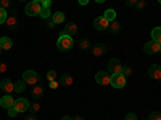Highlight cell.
Returning a JSON list of instances; mask_svg holds the SVG:
<instances>
[{"label":"cell","mask_w":161,"mask_h":120,"mask_svg":"<svg viewBox=\"0 0 161 120\" xmlns=\"http://www.w3.org/2000/svg\"><path fill=\"white\" fill-rule=\"evenodd\" d=\"M73 120H84V118L80 117V115H77V117H73Z\"/></svg>","instance_id":"60d3db41"},{"label":"cell","mask_w":161,"mask_h":120,"mask_svg":"<svg viewBox=\"0 0 161 120\" xmlns=\"http://www.w3.org/2000/svg\"><path fill=\"white\" fill-rule=\"evenodd\" d=\"M152 40L161 43V28H155V29L152 31Z\"/></svg>","instance_id":"7402d4cb"},{"label":"cell","mask_w":161,"mask_h":120,"mask_svg":"<svg viewBox=\"0 0 161 120\" xmlns=\"http://www.w3.org/2000/svg\"><path fill=\"white\" fill-rule=\"evenodd\" d=\"M103 16L106 18V21H110V22H111V21L116 19V11H114L113 8H110V10H106V11H105V15H103Z\"/></svg>","instance_id":"603a6c76"},{"label":"cell","mask_w":161,"mask_h":120,"mask_svg":"<svg viewBox=\"0 0 161 120\" xmlns=\"http://www.w3.org/2000/svg\"><path fill=\"white\" fill-rule=\"evenodd\" d=\"M0 106H2V108H5V109H10V108H13V106H15V99H13L10 95L2 96V99H0Z\"/></svg>","instance_id":"4fadbf2b"},{"label":"cell","mask_w":161,"mask_h":120,"mask_svg":"<svg viewBox=\"0 0 161 120\" xmlns=\"http://www.w3.org/2000/svg\"><path fill=\"white\" fill-rule=\"evenodd\" d=\"M39 109H40V104H39V102H32V104H29V111H31L32 114L37 112Z\"/></svg>","instance_id":"f546056e"},{"label":"cell","mask_w":161,"mask_h":120,"mask_svg":"<svg viewBox=\"0 0 161 120\" xmlns=\"http://www.w3.org/2000/svg\"><path fill=\"white\" fill-rule=\"evenodd\" d=\"M5 24L8 26L10 29H16V24H18V21H16V16H15V15L8 16V18H7V21H5Z\"/></svg>","instance_id":"44dd1931"},{"label":"cell","mask_w":161,"mask_h":120,"mask_svg":"<svg viewBox=\"0 0 161 120\" xmlns=\"http://www.w3.org/2000/svg\"><path fill=\"white\" fill-rule=\"evenodd\" d=\"M143 50L147 55H156V53L159 51V43L155 42V40H150V42H147L143 45Z\"/></svg>","instance_id":"8992f818"},{"label":"cell","mask_w":161,"mask_h":120,"mask_svg":"<svg viewBox=\"0 0 161 120\" xmlns=\"http://www.w3.org/2000/svg\"><path fill=\"white\" fill-rule=\"evenodd\" d=\"M79 3H80V5H87L89 0H79Z\"/></svg>","instance_id":"f35d334b"},{"label":"cell","mask_w":161,"mask_h":120,"mask_svg":"<svg viewBox=\"0 0 161 120\" xmlns=\"http://www.w3.org/2000/svg\"><path fill=\"white\" fill-rule=\"evenodd\" d=\"M145 5H147V3H145V0H139L137 5H136V8H137V10H143V8H145Z\"/></svg>","instance_id":"1f68e13d"},{"label":"cell","mask_w":161,"mask_h":120,"mask_svg":"<svg viewBox=\"0 0 161 120\" xmlns=\"http://www.w3.org/2000/svg\"><path fill=\"white\" fill-rule=\"evenodd\" d=\"M0 53H2V47H0Z\"/></svg>","instance_id":"f6af8a7d"},{"label":"cell","mask_w":161,"mask_h":120,"mask_svg":"<svg viewBox=\"0 0 161 120\" xmlns=\"http://www.w3.org/2000/svg\"><path fill=\"white\" fill-rule=\"evenodd\" d=\"M44 93H45V90H44V87H42V85L34 87V88H32V99H42Z\"/></svg>","instance_id":"5bb4252c"},{"label":"cell","mask_w":161,"mask_h":120,"mask_svg":"<svg viewBox=\"0 0 161 120\" xmlns=\"http://www.w3.org/2000/svg\"><path fill=\"white\" fill-rule=\"evenodd\" d=\"M148 75L155 80H161V66L158 64H153L150 66V69H148Z\"/></svg>","instance_id":"8fae6325"},{"label":"cell","mask_w":161,"mask_h":120,"mask_svg":"<svg viewBox=\"0 0 161 120\" xmlns=\"http://www.w3.org/2000/svg\"><path fill=\"white\" fill-rule=\"evenodd\" d=\"M15 108H16L18 112L29 111V101L26 99V98H18V99H15Z\"/></svg>","instance_id":"30bf717a"},{"label":"cell","mask_w":161,"mask_h":120,"mask_svg":"<svg viewBox=\"0 0 161 120\" xmlns=\"http://www.w3.org/2000/svg\"><path fill=\"white\" fill-rule=\"evenodd\" d=\"M79 48L82 50V51H89V50L92 48L90 40H89V38H80V40H79Z\"/></svg>","instance_id":"d6986e66"},{"label":"cell","mask_w":161,"mask_h":120,"mask_svg":"<svg viewBox=\"0 0 161 120\" xmlns=\"http://www.w3.org/2000/svg\"><path fill=\"white\" fill-rule=\"evenodd\" d=\"M0 88L5 93H11V91H15V83H13L10 78H3L2 82H0Z\"/></svg>","instance_id":"7c38bea8"},{"label":"cell","mask_w":161,"mask_h":120,"mask_svg":"<svg viewBox=\"0 0 161 120\" xmlns=\"http://www.w3.org/2000/svg\"><path fill=\"white\" fill-rule=\"evenodd\" d=\"M76 32H77V26L74 22H68V24L64 26V34H68L69 37L76 35Z\"/></svg>","instance_id":"9a60e30c"},{"label":"cell","mask_w":161,"mask_h":120,"mask_svg":"<svg viewBox=\"0 0 161 120\" xmlns=\"http://www.w3.org/2000/svg\"><path fill=\"white\" fill-rule=\"evenodd\" d=\"M108 29H110V32H111V34H114V35H116V34H119V32H121V24L114 19V21H111V22H110Z\"/></svg>","instance_id":"ffe728a7"},{"label":"cell","mask_w":161,"mask_h":120,"mask_svg":"<svg viewBox=\"0 0 161 120\" xmlns=\"http://www.w3.org/2000/svg\"><path fill=\"white\" fill-rule=\"evenodd\" d=\"M7 18H8V15H7V10L0 8V24H3V22L7 21Z\"/></svg>","instance_id":"484cf974"},{"label":"cell","mask_w":161,"mask_h":120,"mask_svg":"<svg viewBox=\"0 0 161 120\" xmlns=\"http://www.w3.org/2000/svg\"><path fill=\"white\" fill-rule=\"evenodd\" d=\"M32 2H39V3H40V5H42V3H44V2H45V0H32Z\"/></svg>","instance_id":"b9f144b4"},{"label":"cell","mask_w":161,"mask_h":120,"mask_svg":"<svg viewBox=\"0 0 161 120\" xmlns=\"http://www.w3.org/2000/svg\"><path fill=\"white\" fill-rule=\"evenodd\" d=\"M60 85H63V87H71V85H73V77H71L69 74H63L61 78H60Z\"/></svg>","instance_id":"ac0fdd59"},{"label":"cell","mask_w":161,"mask_h":120,"mask_svg":"<svg viewBox=\"0 0 161 120\" xmlns=\"http://www.w3.org/2000/svg\"><path fill=\"white\" fill-rule=\"evenodd\" d=\"M111 87L114 88H124L126 85V77L123 74H111Z\"/></svg>","instance_id":"277c9868"},{"label":"cell","mask_w":161,"mask_h":120,"mask_svg":"<svg viewBox=\"0 0 161 120\" xmlns=\"http://www.w3.org/2000/svg\"><path fill=\"white\" fill-rule=\"evenodd\" d=\"M39 74L36 72V71H24L23 72V80L28 85H36L37 82H39Z\"/></svg>","instance_id":"3957f363"},{"label":"cell","mask_w":161,"mask_h":120,"mask_svg":"<svg viewBox=\"0 0 161 120\" xmlns=\"http://www.w3.org/2000/svg\"><path fill=\"white\" fill-rule=\"evenodd\" d=\"M26 15L28 16H37V15H40V10H42V5H40L39 2H31L26 5Z\"/></svg>","instance_id":"7a4b0ae2"},{"label":"cell","mask_w":161,"mask_h":120,"mask_svg":"<svg viewBox=\"0 0 161 120\" xmlns=\"http://www.w3.org/2000/svg\"><path fill=\"white\" fill-rule=\"evenodd\" d=\"M10 7H11V0H0V8L8 10Z\"/></svg>","instance_id":"4316f807"},{"label":"cell","mask_w":161,"mask_h":120,"mask_svg":"<svg viewBox=\"0 0 161 120\" xmlns=\"http://www.w3.org/2000/svg\"><path fill=\"white\" fill-rule=\"evenodd\" d=\"M60 87V82H57V80H53V82H50V88L52 90H57Z\"/></svg>","instance_id":"836d02e7"},{"label":"cell","mask_w":161,"mask_h":120,"mask_svg":"<svg viewBox=\"0 0 161 120\" xmlns=\"http://www.w3.org/2000/svg\"><path fill=\"white\" fill-rule=\"evenodd\" d=\"M108 71H110V74H121V71H123V64L119 62V59L113 58L108 62Z\"/></svg>","instance_id":"52a82bcc"},{"label":"cell","mask_w":161,"mask_h":120,"mask_svg":"<svg viewBox=\"0 0 161 120\" xmlns=\"http://www.w3.org/2000/svg\"><path fill=\"white\" fill-rule=\"evenodd\" d=\"M124 120H137V115L136 114H127Z\"/></svg>","instance_id":"8d00e7d4"},{"label":"cell","mask_w":161,"mask_h":120,"mask_svg":"<svg viewBox=\"0 0 161 120\" xmlns=\"http://www.w3.org/2000/svg\"><path fill=\"white\" fill-rule=\"evenodd\" d=\"M19 2H24V0H19Z\"/></svg>","instance_id":"bcb514c9"},{"label":"cell","mask_w":161,"mask_h":120,"mask_svg":"<svg viewBox=\"0 0 161 120\" xmlns=\"http://www.w3.org/2000/svg\"><path fill=\"white\" fill-rule=\"evenodd\" d=\"M108 26H110V21H106L105 16H98L93 21V28L97 31H105V29H108Z\"/></svg>","instance_id":"9c48e42d"},{"label":"cell","mask_w":161,"mask_h":120,"mask_svg":"<svg viewBox=\"0 0 161 120\" xmlns=\"http://www.w3.org/2000/svg\"><path fill=\"white\" fill-rule=\"evenodd\" d=\"M137 2H139V0H126V5H129V7H136Z\"/></svg>","instance_id":"e575fe53"},{"label":"cell","mask_w":161,"mask_h":120,"mask_svg":"<svg viewBox=\"0 0 161 120\" xmlns=\"http://www.w3.org/2000/svg\"><path fill=\"white\" fill-rule=\"evenodd\" d=\"M121 74H123L124 77H130V75H132V68H129V66H123V71H121Z\"/></svg>","instance_id":"d4e9b609"},{"label":"cell","mask_w":161,"mask_h":120,"mask_svg":"<svg viewBox=\"0 0 161 120\" xmlns=\"http://www.w3.org/2000/svg\"><path fill=\"white\" fill-rule=\"evenodd\" d=\"M95 82L98 85H110L111 83V75L106 74L105 71H100V72L95 74Z\"/></svg>","instance_id":"5b68a950"},{"label":"cell","mask_w":161,"mask_h":120,"mask_svg":"<svg viewBox=\"0 0 161 120\" xmlns=\"http://www.w3.org/2000/svg\"><path fill=\"white\" fill-rule=\"evenodd\" d=\"M158 2H159V3H161V0H158Z\"/></svg>","instance_id":"7dc6e473"},{"label":"cell","mask_w":161,"mask_h":120,"mask_svg":"<svg viewBox=\"0 0 161 120\" xmlns=\"http://www.w3.org/2000/svg\"><path fill=\"white\" fill-rule=\"evenodd\" d=\"M7 69H8V66H7L5 62H0V74H3Z\"/></svg>","instance_id":"d590c367"},{"label":"cell","mask_w":161,"mask_h":120,"mask_svg":"<svg viewBox=\"0 0 161 120\" xmlns=\"http://www.w3.org/2000/svg\"><path fill=\"white\" fill-rule=\"evenodd\" d=\"M24 120H37V118H36V115H34V114H31V115H28V117H26Z\"/></svg>","instance_id":"74e56055"},{"label":"cell","mask_w":161,"mask_h":120,"mask_svg":"<svg viewBox=\"0 0 161 120\" xmlns=\"http://www.w3.org/2000/svg\"><path fill=\"white\" fill-rule=\"evenodd\" d=\"M52 22H53V24H61V22H64V13H63V11H57L55 15H52Z\"/></svg>","instance_id":"e0dca14e"},{"label":"cell","mask_w":161,"mask_h":120,"mask_svg":"<svg viewBox=\"0 0 161 120\" xmlns=\"http://www.w3.org/2000/svg\"><path fill=\"white\" fill-rule=\"evenodd\" d=\"M90 51H92V55L95 56V58H100V56H103L105 53L108 51V48H106L105 43H95V45L90 48Z\"/></svg>","instance_id":"ba28073f"},{"label":"cell","mask_w":161,"mask_h":120,"mask_svg":"<svg viewBox=\"0 0 161 120\" xmlns=\"http://www.w3.org/2000/svg\"><path fill=\"white\" fill-rule=\"evenodd\" d=\"M95 2H97V3H103V2H105V0H95Z\"/></svg>","instance_id":"7bdbcfd3"},{"label":"cell","mask_w":161,"mask_h":120,"mask_svg":"<svg viewBox=\"0 0 161 120\" xmlns=\"http://www.w3.org/2000/svg\"><path fill=\"white\" fill-rule=\"evenodd\" d=\"M47 80H48V82L57 80V72H55V71H48V72H47Z\"/></svg>","instance_id":"f1b7e54d"},{"label":"cell","mask_w":161,"mask_h":120,"mask_svg":"<svg viewBox=\"0 0 161 120\" xmlns=\"http://www.w3.org/2000/svg\"><path fill=\"white\" fill-rule=\"evenodd\" d=\"M74 42H73V37H69L68 34H64V31L60 34L58 37V42H57V47L60 51H69L73 48Z\"/></svg>","instance_id":"6da1fadb"},{"label":"cell","mask_w":161,"mask_h":120,"mask_svg":"<svg viewBox=\"0 0 161 120\" xmlns=\"http://www.w3.org/2000/svg\"><path fill=\"white\" fill-rule=\"evenodd\" d=\"M40 16H42L44 19H47V18H50V16H52V13H50V10H48V8H42V10H40Z\"/></svg>","instance_id":"83f0119b"},{"label":"cell","mask_w":161,"mask_h":120,"mask_svg":"<svg viewBox=\"0 0 161 120\" xmlns=\"http://www.w3.org/2000/svg\"><path fill=\"white\" fill-rule=\"evenodd\" d=\"M61 120H73V117H69V115H66V117H63Z\"/></svg>","instance_id":"ab89813d"},{"label":"cell","mask_w":161,"mask_h":120,"mask_svg":"<svg viewBox=\"0 0 161 120\" xmlns=\"http://www.w3.org/2000/svg\"><path fill=\"white\" fill-rule=\"evenodd\" d=\"M16 114H18V111H16V108H15V106H13V108H10V109H8V115H10V117H15Z\"/></svg>","instance_id":"d6a6232c"},{"label":"cell","mask_w":161,"mask_h":120,"mask_svg":"<svg viewBox=\"0 0 161 120\" xmlns=\"http://www.w3.org/2000/svg\"><path fill=\"white\" fill-rule=\"evenodd\" d=\"M148 120H161V112H152L148 115Z\"/></svg>","instance_id":"4dcf8cb0"},{"label":"cell","mask_w":161,"mask_h":120,"mask_svg":"<svg viewBox=\"0 0 161 120\" xmlns=\"http://www.w3.org/2000/svg\"><path fill=\"white\" fill-rule=\"evenodd\" d=\"M159 51H161V43H159Z\"/></svg>","instance_id":"ee69618b"},{"label":"cell","mask_w":161,"mask_h":120,"mask_svg":"<svg viewBox=\"0 0 161 120\" xmlns=\"http://www.w3.org/2000/svg\"><path fill=\"white\" fill-rule=\"evenodd\" d=\"M26 85H28V83H26L24 80H19V82H16V83H15V90H16L18 93H21V91H24Z\"/></svg>","instance_id":"cb8c5ba5"},{"label":"cell","mask_w":161,"mask_h":120,"mask_svg":"<svg viewBox=\"0 0 161 120\" xmlns=\"http://www.w3.org/2000/svg\"><path fill=\"white\" fill-rule=\"evenodd\" d=\"M0 47L2 50H10L13 47V40L10 37H0Z\"/></svg>","instance_id":"2e32d148"}]
</instances>
